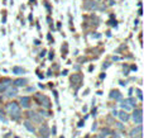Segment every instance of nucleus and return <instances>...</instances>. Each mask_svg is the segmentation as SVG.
<instances>
[{"instance_id": "nucleus-5", "label": "nucleus", "mask_w": 144, "mask_h": 138, "mask_svg": "<svg viewBox=\"0 0 144 138\" xmlns=\"http://www.w3.org/2000/svg\"><path fill=\"white\" fill-rule=\"evenodd\" d=\"M37 99H39L40 100V104H42V105H44V106H46V108H48V106H49V104H51V101H49V99H48V98L47 96H44V95H37Z\"/></svg>"}, {"instance_id": "nucleus-1", "label": "nucleus", "mask_w": 144, "mask_h": 138, "mask_svg": "<svg viewBox=\"0 0 144 138\" xmlns=\"http://www.w3.org/2000/svg\"><path fill=\"white\" fill-rule=\"evenodd\" d=\"M6 110H8V113L11 115V118L14 119V121L19 119V117H20V108H19V105H18L17 103H10V104H8Z\"/></svg>"}, {"instance_id": "nucleus-20", "label": "nucleus", "mask_w": 144, "mask_h": 138, "mask_svg": "<svg viewBox=\"0 0 144 138\" xmlns=\"http://www.w3.org/2000/svg\"><path fill=\"white\" fill-rule=\"evenodd\" d=\"M116 127H118V128H119V129H120V131H124V127H123V126H121V124H120V123H116Z\"/></svg>"}, {"instance_id": "nucleus-28", "label": "nucleus", "mask_w": 144, "mask_h": 138, "mask_svg": "<svg viewBox=\"0 0 144 138\" xmlns=\"http://www.w3.org/2000/svg\"><path fill=\"white\" fill-rule=\"evenodd\" d=\"M112 115H118V112H116V110H112Z\"/></svg>"}, {"instance_id": "nucleus-7", "label": "nucleus", "mask_w": 144, "mask_h": 138, "mask_svg": "<svg viewBox=\"0 0 144 138\" xmlns=\"http://www.w3.org/2000/svg\"><path fill=\"white\" fill-rule=\"evenodd\" d=\"M83 8L86 9V10H90V9H97V4L94 3V1H86Z\"/></svg>"}, {"instance_id": "nucleus-22", "label": "nucleus", "mask_w": 144, "mask_h": 138, "mask_svg": "<svg viewBox=\"0 0 144 138\" xmlns=\"http://www.w3.org/2000/svg\"><path fill=\"white\" fill-rule=\"evenodd\" d=\"M40 115H44V117H49V114H48L47 112H43V110L40 112Z\"/></svg>"}, {"instance_id": "nucleus-6", "label": "nucleus", "mask_w": 144, "mask_h": 138, "mask_svg": "<svg viewBox=\"0 0 144 138\" xmlns=\"http://www.w3.org/2000/svg\"><path fill=\"white\" fill-rule=\"evenodd\" d=\"M81 80H82L81 75H78V74H73V76L71 77V82L73 84V85H77V84H81Z\"/></svg>"}, {"instance_id": "nucleus-13", "label": "nucleus", "mask_w": 144, "mask_h": 138, "mask_svg": "<svg viewBox=\"0 0 144 138\" xmlns=\"http://www.w3.org/2000/svg\"><path fill=\"white\" fill-rule=\"evenodd\" d=\"M24 127H25V128H27V129H28L29 132H32V133H34V132H35V128L32 126V123H30L29 121L24 122Z\"/></svg>"}, {"instance_id": "nucleus-3", "label": "nucleus", "mask_w": 144, "mask_h": 138, "mask_svg": "<svg viewBox=\"0 0 144 138\" xmlns=\"http://www.w3.org/2000/svg\"><path fill=\"white\" fill-rule=\"evenodd\" d=\"M10 84H11V80H10V79H4L3 81L0 82V92L5 91L6 89L10 86Z\"/></svg>"}, {"instance_id": "nucleus-12", "label": "nucleus", "mask_w": 144, "mask_h": 138, "mask_svg": "<svg viewBox=\"0 0 144 138\" xmlns=\"http://www.w3.org/2000/svg\"><path fill=\"white\" fill-rule=\"evenodd\" d=\"M118 117L120 118V121H123V122H127L128 119H129V114L127 113V112H120V113H118Z\"/></svg>"}, {"instance_id": "nucleus-9", "label": "nucleus", "mask_w": 144, "mask_h": 138, "mask_svg": "<svg viewBox=\"0 0 144 138\" xmlns=\"http://www.w3.org/2000/svg\"><path fill=\"white\" fill-rule=\"evenodd\" d=\"M110 98H111V99H115V100H120L121 99V94L118 90H111L110 91Z\"/></svg>"}, {"instance_id": "nucleus-30", "label": "nucleus", "mask_w": 144, "mask_h": 138, "mask_svg": "<svg viewBox=\"0 0 144 138\" xmlns=\"http://www.w3.org/2000/svg\"><path fill=\"white\" fill-rule=\"evenodd\" d=\"M85 138H89V136H86V137H85Z\"/></svg>"}, {"instance_id": "nucleus-23", "label": "nucleus", "mask_w": 144, "mask_h": 138, "mask_svg": "<svg viewBox=\"0 0 144 138\" xmlns=\"http://www.w3.org/2000/svg\"><path fill=\"white\" fill-rule=\"evenodd\" d=\"M91 37H92V38H100L101 35H100V34L97 33V34H91Z\"/></svg>"}, {"instance_id": "nucleus-25", "label": "nucleus", "mask_w": 144, "mask_h": 138, "mask_svg": "<svg viewBox=\"0 0 144 138\" xmlns=\"http://www.w3.org/2000/svg\"><path fill=\"white\" fill-rule=\"evenodd\" d=\"M112 138H120V136H119V134H115V133H114V136H112Z\"/></svg>"}, {"instance_id": "nucleus-27", "label": "nucleus", "mask_w": 144, "mask_h": 138, "mask_svg": "<svg viewBox=\"0 0 144 138\" xmlns=\"http://www.w3.org/2000/svg\"><path fill=\"white\" fill-rule=\"evenodd\" d=\"M112 60H114V61H119L120 58H119V57H112Z\"/></svg>"}, {"instance_id": "nucleus-26", "label": "nucleus", "mask_w": 144, "mask_h": 138, "mask_svg": "<svg viewBox=\"0 0 144 138\" xmlns=\"http://www.w3.org/2000/svg\"><path fill=\"white\" fill-rule=\"evenodd\" d=\"M83 126V121H81L80 123H78V127H82Z\"/></svg>"}, {"instance_id": "nucleus-24", "label": "nucleus", "mask_w": 144, "mask_h": 138, "mask_svg": "<svg viewBox=\"0 0 144 138\" xmlns=\"http://www.w3.org/2000/svg\"><path fill=\"white\" fill-rule=\"evenodd\" d=\"M52 133H53V134H56V127L52 128Z\"/></svg>"}, {"instance_id": "nucleus-4", "label": "nucleus", "mask_w": 144, "mask_h": 138, "mask_svg": "<svg viewBox=\"0 0 144 138\" xmlns=\"http://www.w3.org/2000/svg\"><path fill=\"white\" fill-rule=\"evenodd\" d=\"M130 136H132V137H138V138L142 137V126H140V124L130 132Z\"/></svg>"}, {"instance_id": "nucleus-2", "label": "nucleus", "mask_w": 144, "mask_h": 138, "mask_svg": "<svg viewBox=\"0 0 144 138\" xmlns=\"http://www.w3.org/2000/svg\"><path fill=\"white\" fill-rule=\"evenodd\" d=\"M133 121L137 124H142V109H137L133 113Z\"/></svg>"}, {"instance_id": "nucleus-11", "label": "nucleus", "mask_w": 144, "mask_h": 138, "mask_svg": "<svg viewBox=\"0 0 144 138\" xmlns=\"http://www.w3.org/2000/svg\"><path fill=\"white\" fill-rule=\"evenodd\" d=\"M40 137L42 138H48V127L46 126V124L40 128Z\"/></svg>"}, {"instance_id": "nucleus-14", "label": "nucleus", "mask_w": 144, "mask_h": 138, "mask_svg": "<svg viewBox=\"0 0 144 138\" xmlns=\"http://www.w3.org/2000/svg\"><path fill=\"white\" fill-rule=\"evenodd\" d=\"M14 84L17 86H24L25 84H27V80L25 79H18V80H15L14 81Z\"/></svg>"}, {"instance_id": "nucleus-18", "label": "nucleus", "mask_w": 144, "mask_h": 138, "mask_svg": "<svg viewBox=\"0 0 144 138\" xmlns=\"http://www.w3.org/2000/svg\"><path fill=\"white\" fill-rule=\"evenodd\" d=\"M101 134L104 136V137H106V136H109V134H112V133H111V131L109 129V128H105V129H102Z\"/></svg>"}, {"instance_id": "nucleus-17", "label": "nucleus", "mask_w": 144, "mask_h": 138, "mask_svg": "<svg viewBox=\"0 0 144 138\" xmlns=\"http://www.w3.org/2000/svg\"><path fill=\"white\" fill-rule=\"evenodd\" d=\"M121 108H123L124 110H130V109H132V106L127 103V100H124L123 103H121Z\"/></svg>"}, {"instance_id": "nucleus-15", "label": "nucleus", "mask_w": 144, "mask_h": 138, "mask_svg": "<svg viewBox=\"0 0 144 138\" xmlns=\"http://www.w3.org/2000/svg\"><path fill=\"white\" fill-rule=\"evenodd\" d=\"M17 92H18V90H17V87H11L10 90L8 91V94H6V96H8V98L15 96V95H17Z\"/></svg>"}, {"instance_id": "nucleus-19", "label": "nucleus", "mask_w": 144, "mask_h": 138, "mask_svg": "<svg viewBox=\"0 0 144 138\" xmlns=\"http://www.w3.org/2000/svg\"><path fill=\"white\" fill-rule=\"evenodd\" d=\"M127 103H128L130 106H134V105H135V100H134L133 98H129V99L127 100Z\"/></svg>"}, {"instance_id": "nucleus-10", "label": "nucleus", "mask_w": 144, "mask_h": 138, "mask_svg": "<svg viewBox=\"0 0 144 138\" xmlns=\"http://www.w3.org/2000/svg\"><path fill=\"white\" fill-rule=\"evenodd\" d=\"M20 103L23 105V108H29V103H30V99L28 96H23L20 99Z\"/></svg>"}, {"instance_id": "nucleus-31", "label": "nucleus", "mask_w": 144, "mask_h": 138, "mask_svg": "<svg viewBox=\"0 0 144 138\" xmlns=\"http://www.w3.org/2000/svg\"><path fill=\"white\" fill-rule=\"evenodd\" d=\"M60 138H65V137H60Z\"/></svg>"}, {"instance_id": "nucleus-8", "label": "nucleus", "mask_w": 144, "mask_h": 138, "mask_svg": "<svg viewBox=\"0 0 144 138\" xmlns=\"http://www.w3.org/2000/svg\"><path fill=\"white\" fill-rule=\"evenodd\" d=\"M29 118L32 119V121L37 122V123H40V122H42V118L39 117V114H37V113H33V112H30V113H29Z\"/></svg>"}, {"instance_id": "nucleus-16", "label": "nucleus", "mask_w": 144, "mask_h": 138, "mask_svg": "<svg viewBox=\"0 0 144 138\" xmlns=\"http://www.w3.org/2000/svg\"><path fill=\"white\" fill-rule=\"evenodd\" d=\"M13 72H14L15 75H22V74H24L25 71L23 69H20V67H14L13 69Z\"/></svg>"}, {"instance_id": "nucleus-29", "label": "nucleus", "mask_w": 144, "mask_h": 138, "mask_svg": "<svg viewBox=\"0 0 144 138\" xmlns=\"http://www.w3.org/2000/svg\"><path fill=\"white\" fill-rule=\"evenodd\" d=\"M95 138H105V137L102 136V134H100V136H97V137H95Z\"/></svg>"}, {"instance_id": "nucleus-21", "label": "nucleus", "mask_w": 144, "mask_h": 138, "mask_svg": "<svg viewBox=\"0 0 144 138\" xmlns=\"http://www.w3.org/2000/svg\"><path fill=\"white\" fill-rule=\"evenodd\" d=\"M137 92H138V98H139V100H142V91L138 89V90H137Z\"/></svg>"}]
</instances>
